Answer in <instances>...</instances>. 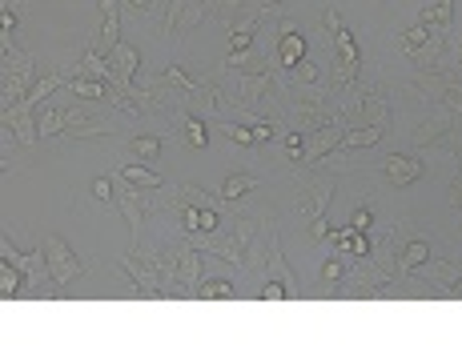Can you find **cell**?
<instances>
[{
    "instance_id": "6da1fadb",
    "label": "cell",
    "mask_w": 462,
    "mask_h": 361,
    "mask_svg": "<svg viewBox=\"0 0 462 361\" xmlns=\"http://www.w3.org/2000/svg\"><path fill=\"white\" fill-rule=\"evenodd\" d=\"M258 221H261V213L258 217H237V221H229V229H218V233H194V237H185V241L197 245L205 257H221L226 265L258 269V265H266L269 237L277 233V229H269V237H266V225H258Z\"/></svg>"
},
{
    "instance_id": "7a4b0ae2",
    "label": "cell",
    "mask_w": 462,
    "mask_h": 361,
    "mask_svg": "<svg viewBox=\"0 0 462 361\" xmlns=\"http://www.w3.org/2000/svg\"><path fill=\"white\" fill-rule=\"evenodd\" d=\"M290 205L302 217L310 241H330V221H326V205L338 193V173L334 169H318V165H302L290 181Z\"/></svg>"
},
{
    "instance_id": "3957f363",
    "label": "cell",
    "mask_w": 462,
    "mask_h": 361,
    "mask_svg": "<svg viewBox=\"0 0 462 361\" xmlns=\"http://www.w3.org/2000/svg\"><path fill=\"white\" fill-rule=\"evenodd\" d=\"M398 233H402V225L378 229V233L370 237V253H366V257L350 261V265H354L350 269V294L354 297H378L382 289L398 281V253H402Z\"/></svg>"
},
{
    "instance_id": "277c9868",
    "label": "cell",
    "mask_w": 462,
    "mask_h": 361,
    "mask_svg": "<svg viewBox=\"0 0 462 361\" xmlns=\"http://www.w3.org/2000/svg\"><path fill=\"white\" fill-rule=\"evenodd\" d=\"M322 25H326L330 44H334V52H338V60H334V76H330V89L338 93V89H346V84L358 81V73H362V52H358V44H354L350 28L342 25V12H338L334 4L326 9Z\"/></svg>"
},
{
    "instance_id": "5b68a950",
    "label": "cell",
    "mask_w": 462,
    "mask_h": 361,
    "mask_svg": "<svg viewBox=\"0 0 462 361\" xmlns=\"http://www.w3.org/2000/svg\"><path fill=\"white\" fill-rule=\"evenodd\" d=\"M0 253H4V261H12V265L25 273V294H36V297H52L57 294V281H52L49 273V257H44V245H36V253H20L17 245L9 241V233L0 237Z\"/></svg>"
},
{
    "instance_id": "8992f818",
    "label": "cell",
    "mask_w": 462,
    "mask_h": 361,
    "mask_svg": "<svg viewBox=\"0 0 462 361\" xmlns=\"http://www.w3.org/2000/svg\"><path fill=\"white\" fill-rule=\"evenodd\" d=\"M0 60H4V68H0V97H4V109H12L20 97L33 93V84L41 76H36L33 57L20 49H0Z\"/></svg>"
},
{
    "instance_id": "52a82bcc",
    "label": "cell",
    "mask_w": 462,
    "mask_h": 361,
    "mask_svg": "<svg viewBox=\"0 0 462 361\" xmlns=\"http://www.w3.org/2000/svg\"><path fill=\"white\" fill-rule=\"evenodd\" d=\"M113 189H117V197H113V205H117L121 213H125L129 221V233H133V241H129V249H141V237H145V209H149V197L141 193V189L133 185V181H125L121 177V169L113 173Z\"/></svg>"
},
{
    "instance_id": "ba28073f",
    "label": "cell",
    "mask_w": 462,
    "mask_h": 361,
    "mask_svg": "<svg viewBox=\"0 0 462 361\" xmlns=\"http://www.w3.org/2000/svg\"><path fill=\"white\" fill-rule=\"evenodd\" d=\"M41 245H44V257H49V273H52V281L57 286H68V281H76L84 273V265H81V257H76L73 249H68L60 237H41Z\"/></svg>"
},
{
    "instance_id": "9c48e42d",
    "label": "cell",
    "mask_w": 462,
    "mask_h": 361,
    "mask_svg": "<svg viewBox=\"0 0 462 361\" xmlns=\"http://www.w3.org/2000/svg\"><path fill=\"white\" fill-rule=\"evenodd\" d=\"M229 73H234V68H229ZM237 76V109H258L261 113V101H266L269 93H274L277 89V76L269 73H234ZM221 101H226V97H221Z\"/></svg>"
},
{
    "instance_id": "30bf717a",
    "label": "cell",
    "mask_w": 462,
    "mask_h": 361,
    "mask_svg": "<svg viewBox=\"0 0 462 361\" xmlns=\"http://www.w3.org/2000/svg\"><path fill=\"white\" fill-rule=\"evenodd\" d=\"M117 261H121V269L129 273V281H133V289H137L141 297H165V286H161V278L153 273V265H149V261H145L137 249L121 253Z\"/></svg>"
},
{
    "instance_id": "8fae6325",
    "label": "cell",
    "mask_w": 462,
    "mask_h": 361,
    "mask_svg": "<svg viewBox=\"0 0 462 361\" xmlns=\"http://www.w3.org/2000/svg\"><path fill=\"white\" fill-rule=\"evenodd\" d=\"M109 65H113V89H117L121 97H133V73H137V65H141V52L133 49V44H125L121 41L117 49L109 52Z\"/></svg>"
},
{
    "instance_id": "7c38bea8",
    "label": "cell",
    "mask_w": 462,
    "mask_h": 361,
    "mask_svg": "<svg viewBox=\"0 0 462 361\" xmlns=\"http://www.w3.org/2000/svg\"><path fill=\"white\" fill-rule=\"evenodd\" d=\"M346 129H350V121L338 117L334 125H326V129H318V133H310V141H306V161H302V165H322V161H326L330 153H334L338 145H342Z\"/></svg>"
},
{
    "instance_id": "4fadbf2b",
    "label": "cell",
    "mask_w": 462,
    "mask_h": 361,
    "mask_svg": "<svg viewBox=\"0 0 462 361\" xmlns=\"http://www.w3.org/2000/svg\"><path fill=\"white\" fill-rule=\"evenodd\" d=\"M266 261H269V281H282L290 297H302V278H298L294 265L286 261V253H282V237H277V233L269 237V253H266Z\"/></svg>"
},
{
    "instance_id": "5bb4252c",
    "label": "cell",
    "mask_w": 462,
    "mask_h": 361,
    "mask_svg": "<svg viewBox=\"0 0 462 361\" xmlns=\"http://www.w3.org/2000/svg\"><path fill=\"white\" fill-rule=\"evenodd\" d=\"M422 173H426V169H422V161H418V157H406V153H390L386 165H382V181H386L390 189L414 185Z\"/></svg>"
},
{
    "instance_id": "9a60e30c",
    "label": "cell",
    "mask_w": 462,
    "mask_h": 361,
    "mask_svg": "<svg viewBox=\"0 0 462 361\" xmlns=\"http://www.w3.org/2000/svg\"><path fill=\"white\" fill-rule=\"evenodd\" d=\"M358 117H362V125H374V129H382L386 133L390 129V117H394V109H390V101H386V93L382 89H362V101H358Z\"/></svg>"
},
{
    "instance_id": "2e32d148",
    "label": "cell",
    "mask_w": 462,
    "mask_h": 361,
    "mask_svg": "<svg viewBox=\"0 0 462 361\" xmlns=\"http://www.w3.org/2000/svg\"><path fill=\"white\" fill-rule=\"evenodd\" d=\"M274 57L282 68H294L298 60H306V36L298 33V20H282V36H277Z\"/></svg>"
},
{
    "instance_id": "e0dca14e",
    "label": "cell",
    "mask_w": 462,
    "mask_h": 361,
    "mask_svg": "<svg viewBox=\"0 0 462 361\" xmlns=\"http://www.w3.org/2000/svg\"><path fill=\"white\" fill-rule=\"evenodd\" d=\"M117 9H121V0H101V33H97V44H92L101 57H109L121 44V12Z\"/></svg>"
},
{
    "instance_id": "ac0fdd59",
    "label": "cell",
    "mask_w": 462,
    "mask_h": 361,
    "mask_svg": "<svg viewBox=\"0 0 462 361\" xmlns=\"http://www.w3.org/2000/svg\"><path fill=\"white\" fill-rule=\"evenodd\" d=\"M177 286H181L185 297H197L202 294V249L185 241L181 249V269H177Z\"/></svg>"
},
{
    "instance_id": "d6986e66",
    "label": "cell",
    "mask_w": 462,
    "mask_h": 361,
    "mask_svg": "<svg viewBox=\"0 0 462 361\" xmlns=\"http://www.w3.org/2000/svg\"><path fill=\"white\" fill-rule=\"evenodd\" d=\"M177 221H181V233L194 237V233H218L226 221L218 217V209H197V205H181L177 209Z\"/></svg>"
},
{
    "instance_id": "ffe728a7",
    "label": "cell",
    "mask_w": 462,
    "mask_h": 361,
    "mask_svg": "<svg viewBox=\"0 0 462 361\" xmlns=\"http://www.w3.org/2000/svg\"><path fill=\"white\" fill-rule=\"evenodd\" d=\"M169 193H173V209H181V205H197V209H221V201L226 197H210L205 189L189 185V181H177V185H169Z\"/></svg>"
},
{
    "instance_id": "44dd1931",
    "label": "cell",
    "mask_w": 462,
    "mask_h": 361,
    "mask_svg": "<svg viewBox=\"0 0 462 361\" xmlns=\"http://www.w3.org/2000/svg\"><path fill=\"white\" fill-rule=\"evenodd\" d=\"M414 273H418L422 281H430L434 289H450V286H458V278H462V269L454 265V261H422Z\"/></svg>"
},
{
    "instance_id": "7402d4cb",
    "label": "cell",
    "mask_w": 462,
    "mask_h": 361,
    "mask_svg": "<svg viewBox=\"0 0 462 361\" xmlns=\"http://www.w3.org/2000/svg\"><path fill=\"white\" fill-rule=\"evenodd\" d=\"M330 245H334L346 261L366 257V253H370V233H358L354 225H346V229H334V233H330Z\"/></svg>"
},
{
    "instance_id": "603a6c76",
    "label": "cell",
    "mask_w": 462,
    "mask_h": 361,
    "mask_svg": "<svg viewBox=\"0 0 462 361\" xmlns=\"http://www.w3.org/2000/svg\"><path fill=\"white\" fill-rule=\"evenodd\" d=\"M406 60H410L414 68H438L446 60V33H430V41L422 44V49H414V52H406Z\"/></svg>"
},
{
    "instance_id": "cb8c5ba5",
    "label": "cell",
    "mask_w": 462,
    "mask_h": 361,
    "mask_svg": "<svg viewBox=\"0 0 462 361\" xmlns=\"http://www.w3.org/2000/svg\"><path fill=\"white\" fill-rule=\"evenodd\" d=\"M422 261H430V241L414 237V241H406L402 253H398V278H410V273L422 265Z\"/></svg>"
},
{
    "instance_id": "d4e9b609",
    "label": "cell",
    "mask_w": 462,
    "mask_h": 361,
    "mask_svg": "<svg viewBox=\"0 0 462 361\" xmlns=\"http://www.w3.org/2000/svg\"><path fill=\"white\" fill-rule=\"evenodd\" d=\"M36 129H41V137H65L68 129V117L65 109H57V105H41V113H36Z\"/></svg>"
},
{
    "instance_id": "484cf974",
    "label": "cell",
    "mask_w": 462,
    "mask_h": 361,
    "mask_svg": "<svg viewBox=\"0 0 462 361\" xmlns=\"http://www.w3.org/2000/svg\"><path fill=\"white\" fill-rule=\"evenodd\" d=\"M68 93H73L76 101H105L109 81H97V76H73V81H68Z\"/></svg>"
},
{
    "instance_id": "4316f807",
    "label": "cell",
    "mask_w": 462,
    "mask_h": 361,
    "mask_svg": "<svg viewBox=\"0 0 462 361\" xmlns=\"http://www.w3.org/2000/svg\"><path fill=\"white\" fill-rule=\"evenodd\" d=\"M382 141V129H374V125H354V129H346V137H342V145H338V153H354V149H366V145H378Z\"/></svg>"
},
{
    "instance_id": "83f0119b",
    "label": "cell",
    "mask_w": 462,
    "mask_h": 361,
    "mask_svg": "<svg viewBox=\"0 0 462 361\" xmlns=\"http://www.w3.org/2000/svg\"><path fill=\"white\" fill-rule=\"evenodd\" d=\"M450 12H454V0H430L426 9H422V25L446 33L450 28Z\"/></svg>"
},
{
    "instance_id": "f1b7e54d",
    "label": "cell",
    "mask_w": 462,
    "mask_h": 361,
    "mask_svg": "<svg viewBox=\"0 0 462 361\" xmlns=\"http://www.w3.org/2000/svg\"><path fill=\"white\" fill-rule=\"evenodd\" d=\"M76 68H81L76 76H97V81H113V65H109V60H105L97 49L84 52V57L76 60Z\"/></svg>"
},
{
    "instance_id": "f546056e",
    "label": "cell",
    "mask_w": 462,
    "mask_h": 361,
    "mask_svg": "<svg viewBox=\"0 0 462 361\" xmlns=\"http://www.w3.org/2000/svg\"><path fill=\"white\" fill-rule=\"evenodd\" d=\"M250 189H261V177H253V173H229L226 185H221V197H226V201H237V197L250 193Z\"/></svg>"
},
{
    "instance_id": "4dcf8cb0",
    "label": "cell",
    "mask_w": 462,
    "mask_h": 361,
    "mask_svg": "<svg viewBox=\"0 0 462 361\" xmlns=\"http://www.w3.org/2000/svg\"><path fill=\"white\" fill-rule=\"evenodd\" d=\"M121 177L133 181L137 189H165V177L153 173V169H145V165H121Z\"/></svg>"
},
{
    "instance_id": "1f68e13d",
    "label": "cell",
    "mask_w": 462,
    "mask_h": 361,
    "mask_svg": "<svg viewBox=\"0 0 462 361\" xmlns=\"http://www.w3.org/2000/svg\"><path fill=\"white\" fill-rule=\"evenodd\" d=\"M113 133V117H92V121H81V125L65 129V137L73 141H84V137H109Z\"/></svg>"
},
{
    "instance_id": "d6a6232c",
    "label": "cell",
    "mask_w": 462,
    "mask_h": 361,
    "mask_svg": "<svg viewBox=\"0 0 462 361\" xmlns=\"http://www.w3.org/2000/svg\"><path fill=\"white\" fill-rule=\"evenodd\" d=\"M25 294V273H20L12 261L0 265V297H20Z\"/></svg>"
},
{
    "instance_id": "836d02e7",
    "label": "cell",
    "mask_w": 462,
    "mask_h": 361,
    "mask_svg": "<svg viewBox=\"0 0 462 361\" xmlns=\"http://www.w3.org/2000/svg\"><path fill=\"white\" fill-rule=\"evenodd\" d=\"M181 133H185V141L194 145V149H205V145H210V129H205V117L185 113V117H181Z\"/></svg>"
},
{
    "instance_id": "e575fe53",
    "label": "cell",
    "mask_w": 462,
    "mask_h": 361,
    "mask_svg": "<svg viewBox=\"0 0 462 361\" xmlns=\"http://www.w3.org/2000/svg\"><path fill=\"white\" fill-rule=\"evenodd\" d=\"M129 153H133V157H141V161H157L161 137L157 133H137L133 141H129Z\"/></svg>"
},
{
    "instance_id": "d590c367",
    "label": "cell",
    "mask_w": 462,
    "mask_h": 361,
    "mask_svg": "<svg viewBox=\"0 0 462 361\" xmlns=\"http://www.w3.org/2000/svg\"><path fill=\"white\" fill-rule=\"evenodd\" d=\"M430 33H434V28H426V25H422V20H418V25H410L402 36H398V52H402V57H406V52L422 49V44L430 41Z\"/></svg>"
},
{
    "instance_id": "8d00e7d4",
    "label": "cell",
    "mask_w": 462,
    "mask_h": 361,
    "mask_svg": "<svg viewBox=\"0 0 462 361\" xmlns=\"http://www.w3.org/2000/svg\"><path fill=\"white\" fill-rule=\"evenodd\" d=\"M202 302H234L237 297V289L229 286V281H221V278H210V281H202Z\"/></svg>"
},
{
    "instance_id": "74e56055",
    "label": "cell",
    "mask_w": 462,
    "mask_h": 361,
    "mask_svg": "<svg viewBox=\"0 0 462 361\" xmlns=\"http://www.w3.org/2000/svg\"><path fill=\"white\" fill-rule=\"evenodd\" d=\"M221 133H226V141H234V145H253V125H242V121L221 125Z\"/></svg>"
},
{
    "instance_id": "f35d334b",
    "label": "cell",
    "mask_w": 462,
    "mask_h": 361,
    "mask_svg": "<svg viewBox=\"0 0 462 361\" xmlns=\"http://www.w3.org/2000/svg\"><path fill=\"white\" fill-rule=\"evenodd\" d=\"M338 278H346V257H342V253L322 261V281H338Z\"/></svg>"
},
{
    "instance_id": "ab89813d",
    "label": "cell",
    "mask_w": 462,
    "mask_h": 361,
    "mask_svg": "<svg viewBox=\"0 0 462 361\" xmlns=\"http://www.w3.org/2000/svg\"><path fill=\"white\" fill-rule=\"evenodd\" d=\"M350 225L358 229V233H374V209H370V205H358L354 217H350Z\"/></svg>"
},
{
    "instance_id": "60d3db41",
    "label": "cell",
    "mask_w": 462,
    "mask_h": 361,
    "mask_svg": "<svg viewBox=\"0 0 462 361\" xmlns=\"http://www.w3.org/2000/svg\"><path fill=\"white\" fill-rule=\"evenodd\" d=\"M17 33V9H12V0H4V9H0V36H12Z\"/></svg>"
},
{
    "instance_id": "b9f144b4",
    "label": "cell",
    "mask_w": 462,
    "mask_h": 361,
    "mask_svg": "<svg viewBox=\"0 0 462 361\" xmlns=\"http://www.w3.org/2000/svg\"><path fill=\"white\" fill-rule=\"evenodd\" d=\"M286 157L294 161V165H302V161H306V141H302V133H290V137H286Z\"/></svg>"
},
{
    "instance_id": "7bdbcfd3",
    "label": "cell",
    "mask_w": 462,
    "mask_h": 361,
    "mask_svg": "<svg viewBox=\"0 0 462 361\" xmlns=\"http://www.w3.org/2000/svg\"><path fill=\"white\" fill-rule=\"evenodd\" d=\"M450 209L462 213V153H458V169H454V181H450Z\"/></svg>"
},
{
    "instance_id": "ee69618b",
    "label": "cell",
    "mask_w": 462,
    "mask_h": 361,
    "mask_svg": "<svg viewBox=\"0 0 462 361\" xmlns=\"http://www.w3.org/2000/svg\"><path fill=\"white\" fill-rule=\"evenodd\" d=\"M92 197H97V201H113V197H117L113 177H97V181H92Z\"/></svg>"
},
{
    "instance_id": "f6af8a7d",
    "label": "cell",
    "mask_w": 462,
    "mask_h": 361,
    "mask_svg": "<svg viewBox=\"0 0 462 361\" xmlns=\"http://www.w3.org/2000/svg\"><path fill=\"white\" fill-rule=\"evenodd\" d=\"M261 297H266V302H282V297H290V294H286V286H282V281H269V278H266V286H261Z\"/></svg>"
},
{
    "instance_id": "bcb514c9",
    "label": "cell",
    "mask_w": 462,
    "mask_h": 361,
    "mask_svg": "<svg viewBox=\"0 0 462 361\" xmlns=\"http://www.w3.org/2000/svg\"><path fill=\"white\" fill-rule=\"evenodd\" d=\"M269 137H274V121H261V125H253V145H266Z\"/></svg>"
},
{
    "instance_id": "7dc6e473",
    "label": "cell",
    "mask_w": 462,
    "mask_h": 361,
    "mask_svg": "<svg viewBox=\"0 0 462 361\" xmlns=\"http://www.w3.org/2000/svg\"><path fill=\"white\" fill-rule=\"evenodd\" d=\"M245 4H261V9L269 12V9H277V4H282V0H245Z\"/></svg>"
},
{
    "instance_id": "c3c4849f",
    "label": "cell",
    "mask_w": 462,
    "mask_h": 361,
    "mask_svg": "<svg viewBox=\"0 0 462 361\" xmlns=\"http://www.w3.org/2000/svg\"><path fill=\"white\" fill-rule=\"evenodd\" d=\"M129 4H133L137 12H149V9H153V0H129Z\"/></svg>"
},
{
    "instance_id": "681fc988",
    "label": "cell",
    "mask_w": 462,
    "mask_h": 361,
    "mask_svg": "<svg viewBox=\"0 0 462 361\" xmlns=\"http://www.w3.org/2000/svg\"><path fill=\"white\" fill-rule=\"evenodd\" d=\"M446 294H454V297H462V278H458V286H450Z\"/></svg>"
},
{
    "instance_id": "f907efd6",
    "label": "cell",
    "mask_w": 462,
    "mask_h": 361,
    "mask_svg": "<svg viewBox=\"0 0 462 361\" xmlns=\"http://www.w3.org/2000/svg\"><path fill=\"white\" fill-rule=\"evenodd\" d=\"M458 65H462V49H458Z\"/></svg>"
},
{
    "instance_id": "816d5d0a",
    "label": "cell",
    "mask_w": 462,
    "mask_h": 361,
    "mask_svg": "<svg viewBox=\"0 0 462 361\" xmlns=\"http://www.w3.org/2000/svg\"><path fill=\"white\" fill-rule=\"evenodd\" d=\"M458 269H462V265H458Z\"/></svg>"
}]
</instances>
